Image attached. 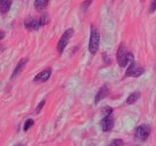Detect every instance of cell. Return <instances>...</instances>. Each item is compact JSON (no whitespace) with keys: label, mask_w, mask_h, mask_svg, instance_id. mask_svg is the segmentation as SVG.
Returning <instances> with one entry per match:
<instances>
[{"label":"cell","mask_w":156,"mask_h":146,"mask_svg":"<svg viewBox=\"0 0 156 146\" xmlns=\"http://www.w3.org/2000/svg\"><path fill=\"white\" fill-rule=\"evenodd\" d=\"M117 62L121 67H126L128 64L134 61V55L127 50L124 44H121L116 53Z\"/></svg>","instance_id":"cell-1"},{"label":"cell","mask_w":156,"mask_h":146,"mask_svg":"<svg viewBox=\"0 0 156 146\" xmlns=\"http://www.w3.org/2000/svg\"><path fill=\"white\" fill-rule=\"evenodd\" d=\"M156 10V0H152L149 6V13H153Z\"/></svg>","instance_id":"cell-18"},{"label":"cell","mask_w":156,"mask_h":146,"mask_svg":"<svg viewBox=\"0 0 156 146\" xmlns=\"http://www.w3.org/2000/svg\"><path fill=\"white\" fill-rule=\"evenodd\" d=\"M24 26L28 30H38L42 26V23L40 19H35V18H27L24 21Z\"/></svg>","instance_id":"cell-7"},{"label":"cell","mask_w":156,"mask_h":146,"mask_svg":"<svg viewBox=\"0 0 156 146\" xmlns=\"http://www.w3.org/2000/svg\"><path fill=\"white\" fill-rule=\"evenodd\" d=\"M51 73H52V69L50 67H48V68H46V69H44L43 71H41L40 73H38V74L34 77L33 81L39 82V83L46 82L47 80H49V78H50Z\"/></svg>","instance_id":"cell-8"},{"label":"cell","mask_w":156,"mask_h":146,"mask_svg":"<svg viewBox=\"0 0 156 146\" xmlns=\"http://www.w3.org/2000/svg\"><path fill=\"white\" fill-rule=\"evenodd\" d=\"M101 130L104 131H110L112 130L114 127V118H113V115L109 114V115H105L104 118L101 119Z\"/></svg>","instance_id":"cell-6"},{"label":"cell","mask_w":156,"mask_h":146,"mask_svg":"<svg viewBox=\"0 0 156 146\" xmlns=\"http://www.w3.org/2000/svg\"><path fill=\"white\" fill-rule=\"evenodd\" d=\"M144 72V69L139 64H136L135 61L130 63L128 68L125 72V77H140L143 75Z\"/></svg>","instance_id":"cell-5"},{"label":"cell","mask_w":156,"mask_h":146,"mask_svg":"<svg viewBox=\"0 0 156 146\" xmlns=\"http://www.w3.org/2000/svg\"><path fill=\"white\" fill-rule=\"evenodd\" d=\"M124 144V141L122 140V139H114V140H112L110 144L108 146H123Z\"/></svg>","instance_id":"cell-15"},{"label":"cell","mask_w":156,"mask_h":146,"mask_svg":"<svg viewBox=\"0 0 156 146\" xmlns=\"http://www.w3.org/2000/svg\"><path fill=\"white\" fill-rule=\"evenodd\" d=\"M107 95H108V89H107V87L105 85H104L102 87L100 88L99 92H97L96 97H95V103L98 104L101 100L105 99V97L107 96Z\"/></svg>","instance_id":"cell-10"},{"label":"cell","mask_w":156,"mask_h":146,"mask_svg":"<svg viewBox=\"0 0 156 146\" xmlns=\"http://www.w3.org/2000/svg\"><path fill=\"white\" fill-rule=\"evenodd\" d=\"M3 38H4V32L1 31V39H3Z\"/></svg>","instance_id":"cell-21"},{"label":"cell","mask_w":156,"mask_h":146,"mask_svg":"<svg viewBox=\"0 0 156 146\" xmlns=\"http://www.w3.org/2000/svg\"><path fill=\"white\" fill-rule=\"evenodd\" d=\"M101 35L99 30L94 26H91V34H90V40H89V52L92 55H96L100 47Z\"/></svg>","instance_id":"cell-2"},{"label":"cell","mask_w":156,"mask_h":146,"mask_svg":"<svg viewBox=\"0 0 156 146\" xmlns=\"http://www.w3.org/2000/svg\"><path fill=\"white\" fill-rule=\"evenodd\" d=\"M12 5V0H0V12L2 14L7 13Z\"/></svg>","instance_id":"cell-11"},{"label":"cell","mask_w":156,"mask_h":146,"mask_svg":"<svg viewBox=\"0 0 156 146\" xmlns=\"http://www.w3.org/2000/svg\"><path fill=\"white\" fill-rule=\"evenodd\" d=\"M140 97V92H132V94L127 97V99H126V103L127 104H133L135 103L136 101H138V99Z\"/></svg>","instance_id":"cell-12"},{"label":"cell","mask_w":156,"mask_h":146,"mask_svg":"<svg viewBox=\"0 0 156 146\" xmlns=\"http://www.w3.org/2000/svg\"><path fill=\"white\" fill-rule=\"evenodd\" d=\"M40 21L42 23V26H45V24L48 23V21H49V18L47 15H43V16L40 18Z\"/></svg>","instance_id":"cell-19"},{"label":"cell","mask_w":156,"mask_h":146,"mask_svg":"<svg viewBox=\"0 0 156 146\" xmlns=\"http://www.w3.org/2000/svg\"><path fill=\"white\" fill-rule=\"evenodd\" d=\"M15 146H24L23 144H22V143H18V144H16Z\"/></svg>","instance_id":"cell-20"},{"label":"cell","mask_w":156,"mask_h":146,"mask_svg":"<svg viewBox=\"0 0 156 146\" xmlns=\"http://www.w3.org/2000/svg\"><path fill=\"white\" fill-rule=\"evenodd\" d=\"M49 0H35L34 1V7L37 11H42L43 9H45L48 5Z\"/></svg>","instance_id":"cell-13"},{"label":"cell","mask_w":156,"mask_h":146,"mask_svg":"<svg viewBox=\"0 0 156 146\" xmlns=\"http://www.w3.org/2000/svg\"><path fill=\"white\" fill-rule=\"evenodd\" d=\"M73 33H74L73 28H68V29H66L65 32H63V34L62 35L61 39L58 42V46H57L58 52L60 55H62V54L63 53V51H65L66 45L68 44V41L70 40V38L72 37Z\"/></svg>","instance_id":"cell-3"},{"label":"cell","mask_w":156,"mask_h":146,"mask_svg":"<svg viewBox=\"0 0 156 146\" xmlns=\"http://www.w3.org/2000/svg\"><path fill=\"white\" fill-rule=\"evenodd\" d=\"M33 124H34V121L32 119H27L23 124V131H27L33 126Z\"/></svg>","instance_id":"cell-14"},{"label":"cell","mask_w":156,"mask_h":146,"mask_svg":"<svg viewBox=\"0 0 156 146\" xmlns=\"http://www.w3.org/2000/svg\"><path fill=\"white\" fill-rule=\"evenodd\" d=\"M91 2H92V0H85L84 3H83V4H82V6H81L82 11H85V10H87V9H88V7L90 6Z\"/></svg>","instance_id":"cell-16"},{"label":"cell","mask_w":156,"mask_h":146,"mask_svg":"<svg viewBox=\"0 0 156 146\" xmlns=\"http://www.w3.org/2000/svg\"><path fill=\"white\" fill-rule=\"evenodd\" d=\"M151 133V128L150 126L144 124L139 127H136L135 130V137L140 141H145L146 138L148 137Z\"/></svg>","instance_id":"cell-4"},{"label":"cell","mask_w":156,"mask_h":146,"mask_svg":"<svg viewBox=\"0 0 156 146\" xmlns=\"http://www.w3.org/2000/svg\"><path fill=\"white\" fill-rule=\"evenodd\" d=\"M45 105V100H42L40 103H39L38 105H37V107H36V109H35V114H38L39 112H40L41 110H42V108H43V106Z\"/></svg>","instance_id":"cell-17"},{"label":"cell","mask_w":156,"mask_h":146,"mask_svg":"<svg viewBox=\"0 0 156 146\" xmlns=\"http://www.w3.org/2000/svg\"><path fill=\"white\" fill-rule=\"evenodd\" d=\"M27 57H24V58H22L21 61H20L18 62V64L16 65V67H15V69L12 73V79H15L16 77H18L19 74H21V72L23 70V67L26 66L27 64Z\"/></svg>","instance_id":"cell-9"}]
</instances>
